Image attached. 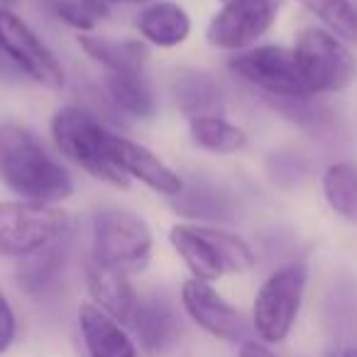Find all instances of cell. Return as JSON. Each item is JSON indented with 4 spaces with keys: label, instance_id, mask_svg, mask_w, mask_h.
Returning <instances> with one entry per match:
<instances>
[{
    "label": "cell",
    "instance_id": "1",
    "mask_svg": "<svg viewBox=\"0 0 357 357\" xmlns=\"http://www.w3.org/2000/svg\"><path fill=\"white\" fill-rule=\"evenodd\" d=\"M0 181L17 199L56 206L74 194V178L30 128L0 120Z\"/></svg>",
    "mask_w": 357,
    "mask_h": 357
},
{
    "label": "cell",
    "instance_id": "2",
    "mask_svg": "<svg viewBox=\"0 0 357 357\" xmlns=\"http://www.w3.org/2000/svg\"><path fill=\"white\" fill-rule=\"evenodd\" d=\"M174 252L184 259L191 277L218 282L225 274H245L255 267V250L238 233L201 223H176L169 230Z\"/></svg>",
    "mask_w": 357,
    "mask_h": 357
},
{
    "label": "cell",
    "instance_id": "3",
    "mask_svg": "<svg viewBox=\"0 0 357 357\" xmlns=\"http://www.w3.org/2000/svg\"><path fill=\"white\" fill-rule=\"evenodd\" d=\"M52 139L56 149L69 162L89 172L93 178L105 184L128 189L130 178L110 162L108 157V132L110 130L81 105H61L52 115Z\"/></svg>",
    "mask_w": 357,
    "mask_h": 357
},
{
    "label": "cell",
    "instance_id": "4",
    "mask_svg": "<svg viewBox=\"0 0 357 357\" xmlns=\"http://www.w3.org/2000/svg\"><path fill=\"white\" fill-rule=\"evenodd\" d=\"M154 238L147 220L128 208H100L91 218V259L125 274L144 272Z\"/></svg>",
    "mask_w": 357,
    "mask_h": 357
},
{
    "label": "cell",
    "instance_id": "5",
    "mask_svg": "<svg viewBox=\"0 0 357 357\" xmlns=\"http://www.w3.org/2000/svg\"><path fill=\"white\" fill-rule=\"evenodd\" d=\"M298 74L311 96L340 93L357 79V59L347 42L326 27H306L291 47Z\"/></svg>",
    "mask_w": 357,
    "mask_h": 357
},
{
    "label": "cell",
    "instance_id": "6",
    "mask_svg": "<svg viewBox=\"0 0 357 357\" xmlns=\"http://www.w3.org/2000/svg\"><path fill=\"white\" fill-rule=\"evenodd\" d=\"M306 282L308 269L301 262L282 264L264 279L252 303V328L264 345H279L289 337L301 311Z\"/></svg>",
    "mask_w": 357,
    "mask_h": 357
},
{
    "label": "cell",
    "instance_id": "7",
    "mask_svg": "<svg viewBox=\"0 0 357 357\" xmlns=\"http://www.w3.org/2000/svg\"><path fill=\"white\" fill-rule=\"evenodd\" d=\"M71 230V218L59 206L32 201H0V257L22 259Z\"/></svg>",
    "mask_w": 357,
    "mask_h": 357
},
{
    "label": "cell",
    "instance_id": "8",
    "mask_svg": "<svg viewBox=\"0 0 357 357\" xmlns=\"http://www.w3.org/2000/svg\"><path fill=\"white\" fill-rule=\"evenodd\" d=\"M228 69L245 84L259 89L272 98H311L301 74H298L294 52L279 45L250 47L230 56Z\"/></svg>",
    "mask_w": 357,
    "mask_h": 357
},
{
    "label": "cell",
    "instance_id": "9",
    "mask_svg": "<svg viewBox=\"0 0 357 357\" xmlns=\"http://www.w3.org/2000/svg\"><path fill=\"white\" fill-rule=\"evenodd\" d=\"M0 52L35 84L59 91L66 84L61 61L47 42L13 10H0Z\"/></svg>",
    "mask_w": 357,
    "mask_h": 357
},
{
    "label": "cell",
    "instance_id": "10",
    "mask_svg": "<svg viewBox=\"0 0 357 357\" xmlns=\"http://www.w3.org/2000/svg\"><path fill=\"white\" fill-rule=\"evenodd\" d=\"M277 20L274 0H225L206 27L211 47L223 52H245Z\"/></svg>",
    "mask_w": 357,
    "mask_h": 357
},
{
    "label": "cell",
    "instance_id": "11",
    "mask_svg": "<svg viewBox=\"0 0 357 357\" xmlns=\"http://www.w3.org/2000/svg\"><path fill=\"white\" fill-rule=\"evenodd\" d=\"M181 306H184L186 316L204 328L211 337L223 342H245L248 340V321L245 316L225 301L213 284L201 282V279H186L181 284Z\"/></svg>",
    "mask_w": 357,
    "mask_h": 357
},
{
    "label": "cell",
    "instance_id": "12",
    "mask_svg": "<svg viewBox=\"0 0 357 357\" xmlns=\"http://www.w3.org/2000/svg\"><path fill=\"white\" fill-rule=\"evenodd\" d=\"M108 157L128 178H137L154 194L167 199H176L184 191V178L178 176L159 154L149 147L125 137V135L108 132Z\"/></svg>",
    "mask_w": 357,
    "mask_h": 357
},
{
    "label": "cell",
    "instance_id": "13",
    "mask_svg": "<svg viewBox=\"0 0 357 357\" xmlns=\"http://www.w3.org/2000/svg\"><path fill=\"white\" fill-rule=\"evenodd\" d=\"M86 289H89L91 303L105 311L110 318H115L120 326L132 323L139 306V296L135 291L132 282H130V274L105 267V264L89 257V262H86Z\"/></svg>",
    "mask_w": 357,
    "mask_h": 357
},
{
    "label": "cell",
    "instance_id": "14",
    "mask_svg": "<svg viewBox=\"0 0 357 357\" xmlns=\"http://www.w3.org/2000/svg\"><path fill=\"white\" fill-rule=\"evenodd\" d=\"M79 328L89 357H139L125 326L91 301L79 306Z\"/></svg>",
    "mask_w": 357,
    "mask_h": 357
},
{
    "label": "cell",
    "instance_id": "15",
    "mask_svg": "<svg viewBox=\"0 0 357 357\" xmlns=\"http://www.w3.org/2000/svg\"><path fill=\"white\" fill-rule=\"evenodd\" d=\"M130 328L135 331V335L139 337L144 350L149 352H164L172 345H176L178 333V316L174 311L172 301L159 294L147 298H139L137 313H135Z\"/></svg>",
    "mask_w": 357,
    "mask_h": 357
},
{
    "label": "cell",
    "instance_id": "16",
    "mask_svg": "<svg viewBox=\"0 0 357 357\" xmlns=\"http://www.w3.org/2000/svg\"><path fill=\"white\" fill-rule=\"evenodd\" d=\"M137 30L147 45L172 50L189 40L191 17L174 0H152L137 15Z\"/></svg>",
    "mask_w": 357,
    "mask_h": 357
},
{
    "label": "cell",
    "instance_id": "17",
    "mask_svg": "<svg viewBox=\"0 0 357 357\" xmlns=\"http://www.w3.org/2000/svg\"><path fill=\"white\" fill-rule=\"evenodd\" d=\"M71 248V230L66 235H61L59 240L50 243L47 248L37 250L30 257L17 259L15 269V282L30 296H42L56 284V279L61 277L66 267V257H69Z\"/></svg>",
    "mask_w": 357,
    "mask_h": 357
},
{
    "label": "cell",
    "instance_id": "18",
    "mask_svg": "<svg viewBox=\"0 0 357 357\" xmlns=\"http://www.w3.org/2000/svg\"><path fill=\"white\" fill-rule=\"evenodd\" d=\"M172 93L174 100H176V108L189 120L204 118V115H220V105H223L220 86L206 71H178L172 81Z\"/></svg>",
    "mask_w": 357,
    "mask_h": 357
},
{
    "label": "cell",
    "instance_id": "19",
    "mask_svg": "<svg viewBox=\"0 0 357 357\" xmlns=\"http://www.w3.org/2000/svg\"><path fill=\"white\" fill-rule=\"evenodd\" d=\"M79 47L108 74L142 71L147 61V47L139 40H105V37L84 32L79 35Z\"/></svg>",
    "mask_w": 357,
    "mask_h": 357
},
{
    "label": "cell",
    "instance_id": "20",
    "mask_svg": "<svg viewBox=\"0 0 357 357\" xmlns=\"http://www.w3.org/2000/svg\"><path fill=\"white\" fill-rule=\"evenodd\" d=\"M108 98L118 105L123 113L139 120H149L157 113V96L144 71H130V74H108L105 79Z\"/></svg>",
    "mask_w": 357,
    "mask_h": 357
},
{
    "label": "cell",
    "instance_id": "21",
    "mask_svg": "<svg viewBox=\"0 0 357 357\" xmlns=\"http://www.w3.org/2000/svg\"><path fill=\"white\" fill-rule=\"evenodd\" d=\"M323 199L337 218L357 225V164L333 162L323 172Z\"/></svg>",
    "mask_w": 357,
    "mask_h": 357
},
{
    "label": "cell",
    "instance_id": "22",
    "mask_svg": "<svg viewBox=\"0 0 357 357\" xmlns=\"http://www.w3.org/2000/svg\"><path fill=\"white\" fill-rule=\"evenodd\" d=\"M189 135L196 147L213 154H235L248 144L245 130L225 120L223 115H204L189 120Z\"/></svg>",
    "mask_w": 357,
    "mask_h": 357
},
{
    "label": "cell",
    "instance_id": "23",
    "mask_svg": "<svg viewBox=\"0 0 357 357\" xmlns=\"http://www.w3.org/2000/svg\"><path fill=\"white\" fill-rule=\"evenodd\" d=\"M321 20V25L342 42L357 45V8L350 0H296Z\"/></svg>",
    "mask_w": 357,
    "mask_h": 357
},
{
    "label": "cell",
    "instance_id": "24",
    "mask_svg": "<svg viewBox=\"0 0 357 357\" xmlns=\"http://www.w3.org/2000/svg\"><path fill=\"white\" fill-rule=\"evenodd\" d=\"M174 208L189 218H228V196L213 186L184 189L174 199Z\"/></svg>",
    "mask_w": 357,
    "mask_h": 357
},
{
    "label": "cell",
    "instance_id": "25",
    "mask_svg": "<svg viewBox=\"0 0 357 357\" xmlns=\"http://www.w3.org/2000/svg\"><path fill=\"white\" fill-rule=\"evenodd\" d=\"M264 100L272 105V110H277L287 120L308 130L326 128L328 120H331V110L323 103H318L316 96H311V98H272V96H264Z\"/></svg>",
    "mask_w": 357,
    "mask_h": 357
},
{
    "label": "cell",
    "instance_id": "26",
    "mask_svg": "<svg viewBox=\"0 0 357 357\" xmlns=\"http://www.w3.org/2000/svg\"><path fill=\"white\" fill-rule=\"evenodd\" d=\"M50 13L56 20L64 22V25L79 30V35L91 32L96 27V20L84 10L79 0H50Z\"/></svg>",
    "mask_w": 357,
    "mask_h": 357
},
{
    "label": "cell",
    "instance_id": "27",
    "mask_svg": "<svg viewBox=\"0 0 357 357\" xmlns=\"http://www.w3.org/2000/svg\"><path fill=\"white\" fill-rule=\"evenodd\" d=\"M15 333H17L15 311H13L10 301H8V296L0 289V355H6L10 350L13 340H15Z\"/></svg>",
    "mask_w": 357,
    "mask_h": 357
},
{
    "label": "cell",
    "instance_id": "28",
    "mask_svg": "<svg viewBox=\"0 0 357 357\" xmlns=\"http://www.w3.org/2000/svg\"><path fill=\"white\" fill-rule=\"evenodd\" d=\"M240 357H277V355L262 340H245L240 345Z\"/></svg>",
    "mask_w": 357,
    "mask_h": 357
},
{
    "label": "cell",
    "instance_id": "29",
    "mask_svg": "<svg viewBox=\"0 0 357 357\" xmlns=\"http://www.w3.org/2000/svg\"><path fill=\"white\" fill-rule=\"evenodd\" d=\"M84 10L89 13L93 20H105L110 15V3L108 0H79Z\"/></svg>",
    "mask_w": 357,
    "mask_h": 357
},
{
    "label": "cell",
    "instance_id": "30",
    "mask_svg": "<svg viewBox=\"0 0 357 357\" xmlns=\"http://www.w3.org/2000/svg\"><path fill=\"white\" fill-rule=\"evenodd\" d=\"M20 0H0V10H13Z\"/></svg>",
    "mask_w": 357,
    "mask_h": 357
},
{
    "label": "cell",
    "instance_id": "31",
    "mask_svg": "<svg viewBox=\"0 0 357 357\" xmlns=\"http://www.w3.org/2000/svg\"><path fill=\"white\" fill-rule=\"evenodd\" d=\"M108 3H152V0H108Z\"/></svg>",
    "mask_w": 357,
    "mask_h": 357
},
{
    "label": "cell",
    "instance_id": "32",
    "mask_svg": "<svg viewBox=\"0 0 357 357\" xmlns=\"http://www.w3.org/2000/svg\"><path fill=\"white\" fill-rule=\"evenodd\" d=\"M340 357H357V347H350V350H345Z\"/></svg>",
    "mask_w": 357,
    "mask_h": 357
}]
</instances>
